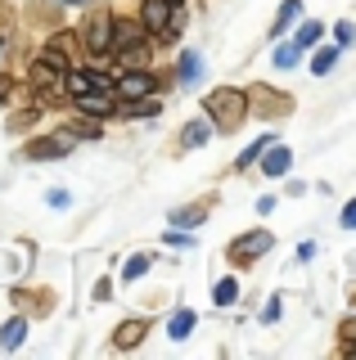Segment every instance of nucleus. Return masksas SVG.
<instances>
[{
	"label": "nucleus",
	"instance_id": "nucleus-1",
	"mask_svg": "<svg viewBox=\"0 0 356 360\" xmlns=\"http://www.w3.org/2000/svg\"><path fill=\"white\" fill-rule=\"evenodd\" d=\"M208 112H217V127L230 131L239 122V112H248V95L235 86H217L212 95H208Z\"/></svg>",
	"mask_w": 356,
	"mask_h": 360
},
{
	"label": "nucleus",
	"instance_id": "nucleus-2",
	"mask_svg": "<svg viewBox=\"0 0 356 360\" xmlns=\"http://www.w3.org/2000/svg\"><path fill=\"white\" fill-rule=\"evenodd\" d=\"M149 90H153V72H149V68H131V72L113 77V95L127 99V104H131V99H144Z\"/></svg>",
	"mask_w": 356,
	"mask_h": 360
},
{
	"label": "nucleus",
	"instance_id": "nucleus-3",
	"mask_svg": "<svg viewBox=\"0 0 356 360\" xmlns=\"http://www.w3.org/2000/svg\"><path fill=\"white\" fill-rule=\"evenodd\" d=\"M144 37H149V32H144L136 18H113V22H108V54L131 50V45H140Z\"/></svg>",
	"mask_w": 356,
	"mask_h": 360
},
{
	"label": "nucleus",
	"instance_id": "nucleus-4",
	"mask_svg": "<svg viewBox=\"0 0 356 360\" xmlns=\"http://www.w3.org/2000/svg\"><path fill=\"white\" fill-rule=\"evenodd\" d=\"M77 108H82L86 117L104 122V117L117 112V99H113V90H82V95H77Z\"/></svg>",
	"mask_w": 356,
	"mask_h": 360
},
{
	"label": "nucleus",
	"instance_id": "nucleus-5",
	"mask_svg": "<svg viewBox=\"0 0 356 360\" xmlns=\"http://www.w3.org/2000/svg\"><path fill=\"white\" fill-rule=\"evenodd\" d=\"M271 230H253V234H243V239L230 243V262H253V257H262V252H271Z\"/></svg>",
	"mask_w": 356,
	"mask_h": 360
},
{
	"label": "nucleus",
	"instance_id": "nucleus-6",
	"mask_svg": "<svg viewBox=\"0 0 356 360\" xmlns=\"http://www.w3.org/2000/svg\"><path fill=\"white\" fill-rule=\"evenodd\" d=\"M108 22H113L108 9H99V14L86 18V50L91 54H108Z\"/></svg>",
	"mask_w": 356,
	"mask_h": 360
},
{
	"label": "nucleus",
	"instance_id": "nucleus-7",
	"mask_svg": "<svg viewBox=\"0 0 356 360\" xmlns=\"http://www.w3.org/2000/svg\"><path fill=\"white\" fill-rule=\"evenodd\" d=\"M68 135H50V140H32L27 144V158L32 162H59V158H68Z\"/></svg>",
	"mask_w": 356,
	"mask_h": 360
},
{
	"label": "nucleus",
	"instance_id": "nucleus-8",
	"mask_svg": "<svg viewBox=\"0 0 356 360\" xmlns=\"http://www.w3.org/2000/svg\"><path fill=\"white\" fill-rule=\"evenodd\" d=\"M167 18H172V5H167V0H144L140 5V27L149 32V37H163Z\"/></svg>",
	"mask_w": 356,
	"mask_h": 360
},
{
	"label": "nucleus",
	"instance_id": "nucleus-9",
	"mask_svg": "<svg viewBox=\"0 0 356 360\" xmlns=\"http://www.w3.org/2000/svg\"><path fill=\"white\" fill-rule=\"evenodd\" d=\"M212 122H208V117H194L190 122V127H185L181 131V144H185V149H198V144H208V140H212Z\"/></svg>",
	"mask_w": 356,
	"mask_h": 360
},
{
	"label": "nucleus",
	"instance_id": "nucleus-10",
	"mask_svg": "<svg viewBox=\"0 0 356 360\" xmlns=\"http://www.w3.org/2000/svg\"><path fill=\"white\" fill-rule=\"evenodd\" d=\"M288 162H293V158H288L284 144L275 149V140H271V144L262 149V167H266V176H284V172H288Z\"/></svg>",
	"mask_w": 356,
	"mask_h": 360
},
{
	"label": "nucleus",
	"instance_id": "nucleus-11",
	"mask_svg": "<svg viewBox=\"0 0 356 360\" xmlns=\"http://www.w3.org/2000/svg\"><path fill=\"white\" fill-rule=\"evenodd\" d=\"M144 329H149V320H122L117 333H113V347H122V352H127V347H136L140 338H144Z\"/></svg>",
	"mask_w": 356,
	"mask_h": 360
},
{
	"label": "nucleus",
	"instance_id": "nucleus-12",
	"mask_svg": "<svg viewBox=\"0 0 356 360\" xmlns=\"http://www.w3.org/2000/svg\"><path fill=\"white\" fill-rule=\"evenodd\" d=\"M41 63H50L54 68V72H68V68H72V59H68V50H63V37H54L50 45H46V50H41Z\"/></svg>",
	"mask_w": 356,
	"mask_h": 360
},
{
	"label": "nucleus",
	"instance_id": "nucleus-13",
	"mask_svg": "<svg viewBox=\"0 0 356 360\" xmlns=\"http://www.w3.org/2000/svg\"><path fill=\"white\" fill-rule=\"evenodd\" d=\"M203 217H208V207H203V202H194V207H176L172 212V225H176V230H194Z\"/></svg>",
	"mask_w": 356,
	"mask_h": 360
},
{
	"label": "nucleus",
	"instance_id": "nucleus-14",
	"mask_svg": "<svg viewBox=\"0 0 356 360\" xmlns=\"http://www.w3.org/2000/svg\"><path fill=\"white\" fill-rule=\"evenodd\" d=\"M316 41H325V22H320V18H316V22H303V27H298V41H293V45H298V50H311Z\"/></svg>",
	"mask_w": 356,
	"mask_h": 360
},
{
	"label": "nucleus",
	"instance_id": "nucleus-15",
	"mask_svg": "<svg viewBox=\"0 0 356 360\" xmlns=\"http://www.w3.org/2000/svg\"><path fill=\"white\" fill-rule=\"evenodd\" d=\"M117 112H127V117H158L163 104H158V99H131V104L117 108Z\"/></svg>",
	"mask_w": 356,
	"mask_h": 360
},
{
	"label": "nucleus",
	"instance_id": "nucleus-16",
	"mask_svg": "<svg viewBox=\"0 0 356 360\" xmlns=\"http://www.w3.org/2000/svg\"><path fill=\"white\" fill-rule=\"evenodd\" d=\"M23 333H27V320H18V315H14V320H9L5 329H0V342H5L9 352H14V347L23 342Z\"/></svg>",
	"mask_w": 356,
	"mask_h": 360
},
{
	"label": "nucleus",
	"instance_id": "nucleus-17",
	"mask_svg": "<svg viewBox=\"0 0 356 360\" xmlns=\"http://www.w3.org/2000/svg\"><path fill=\"white\" fill-rule=\"evenodd\" d=\"M298 14H303V0H284V5H280V18H275V37H284L288 22H293Z\"/></svg>",
	"mask_w": 356,
	"mask_h": 360
},
{
	"label": "nucleus",
	"instance_id": "nucleus-18",
	"mask_svg": "<svg viewBox=\"0 0 356 360\" xmlns=\"http://www.w3.org/2000/svg\"><path fill=\"white\" fill-rule=\"evenodd\" d=\"M190 329H194V311H176L167 333H172V338H190Z\"/></svg>",
	"mask_w": 356,
	"mask_h": 360
},
{
	"label": "nucleus",
	"instance_id": "nucleus-19",
	"mask_svg": "<svg viewBox=\"0 0 356 360\" xmlns=\"http://www.w3.org/2000/svg\"><path fill=\"white\" fill-rule=\"evenodd\" d=\"M198 68H203V63H198V54H185V59H181V86H194L198 82Z\"/></svg>",
	"mask_w": 356,
	"mask_h": 360
},
{
	"label": "nucleus",
	"instance_id": "nucleus-20",
	"mask_svg": "<svg viewBox=\"0 0 356 360\" xmlns=\"http://www.w3.org/2000/svg\"><path fill=\"white\" fill-rule=\"evenodd\" d=\"M212 297H217V307H230V302H235V297H239V284H235V279H221V284H217V292H212Z\"/></svg>",
	"mask_w": 356,
	"mask_h": 360
},
{
	"label": "nucleus",
	"instance_id": "nucleus-21",
	"mask_svg": "<svg viewBox=\"0 0 356 360\" xmlns=\"http://www.w3.org/2000/svg\"><path fill=\"white\" fill-rule=\"evenodd\" d=\"M144 270H149V257H144V252H136L127 266H122V279H140Z\"/></svg>",
	"mask_w": 356,
	"mask_h": 360
},
{
	"label": "nucleus",
	"instance_id": "nucleus-22",
	"mask_svg": "<svg viewBox=\"0 0 356 360\" xmlns=\"http://www.w3.org/2000/svg\"><path fill=\"white\" fill-rule=\"evenodd\" d=\"M63 135H68V140H95L99 127H95V117H91V122H77V127H72V131H63Z\"/></svg>",
	"mask_w": 356,
	"mask_h": 360
},
{
	"label": "nucleus",
	"instance_id": "nucleus-23",
	"mask_svg": "<svg viewBox=\"0 0 356 360\" xmlns=\"http://www.w3.org/2000/svg\"><path fill=\"white\" fill-rule=\"evenodd\" d=\"M63 82H68V90H72V95H82V90H91V77H86V72H72V68L63 72Z\"/></svg>",
	"mask_w": 356,
	"mask_h": 360
},
{
	"label": "nucleus",
	"instance_id": "nucleus-24",
	"mask_svg": "<svg viewBox=\"0 0 356 360\" xmlns=\"http://www.w3.org/2000/svg\"><path fill=\"white\" fill-rule=\"evenodd\" d=\"M298 63V45L288 41V45H280V50H275V68H293Z\"/></svg>",
	"mask_w": 356,
	"mask_h": 360
},
{
	"label": "nucleus",
	"instance_id": "nucleus-25",
	"mask_svg": "<svg viewBox=\"0 0 356 360\" xmlns=\"http://www.w3.org/2000/svg\"><path fill=\"white\" fill-rule=\"evenodd\" d=\"M54 77H59V72H54L50 63H41V59L32 63V82H37V86H46V82H54Z\"/></svg>",
	"mask_w": 356,
	"mask_h": 360
},
{
	"label": "nucleus",
	"instance_id": "nucleus-26",
	"mask_svg": "<svg viewBox=\"0 0 356 360\" xmlns=\"http://www.w3.org/2000/svg\"><path fill=\"white\" fill-rule=\"evenodd\" d=\"M333 59H338V50H320L316 59H311V72H329V68H333Z\"/></svg>",
	"mask_w": 356,
	"mask_h": 360
},
{
	"label": "nucleus",
	"instance_id": "nucleus-27",
	"mask_svg": "<svg viewBox=\"0 0 356 360\" xmlns=\"http://www.w3.org/2000/svg\"><path fill=\"white\" fill-rule=\"evenodd\" d=\"M266 144H271V140H258L253 149H243V153H239V167H253V162L262 158V149H266Z\"/></svg>",
	"mask_w": 356,
	"mask_h": 360
},
{
	"label": "nucleus",
	"instance_id": "nucleus-28",
	"mask_svg": "<svg viewBox=\"0 0 356 360\" xmlns=\"http://www.w3.org/2000/svg\"><path fill=\"white\" fill-rule=\"evenodd\" d=\"M333 37H338V45H352L356 41V27H352V22H338V27H333Z\"/></svg>",
	"mask_w": 356,
	"mask_h": 360
},
{
	"label": "nucleus",
	"instance_id": "nucleus-29",
	"mask_svg": "<svg viewBox=\"0 0 356 360\" xmlns=\"http://www.w3.org/2000/svg\"><path fill=\"white\" fill-rule=\"evenodd\" d=\"M86 77H91V90H113V77L108 72H86Z\"/></svg>",
	"mask_w": 356,
	"mask_h": 360
},
{
	"label": "nucleus",
	"instance_id": "nucleus-30",
	"mask_svg": "<svg viewBox=\"0 0 356 360\" xmlns=\"http://www.w3.org/2000/svg\"><path fill=\"white\" fill-rule=\"evenodd\" d=\"M262 320H266V324H271V320H280V297H271V302H266V311H262Z\"/></svg>",
	"mask_w": 356,
	"mask_h": 360
},
{
	"label": "nucleus",
	"instance_id": "nucleus-31",
	"mask_svg": "<svg viewBox=\"0 0 356 360\" xmlns=\"http://www.w3.org/2000/svg\"><path fill=\"white\" fill-rule=\"evenodd\" d=\"M343 225H348V230H356V198L343 207Z\"/></svg>",
	"mask_w": 356,
	"mask_h": 360
},
{
	"label": "nucleus",
	"instance_id": "nucleus-32",
	"mask_svg": "<svg viewBox=\"0 0 356 360\" xmlns=\"http://www.w3.org/2000/svg\"><path fill=\"white\" fill-rule=\"evenodd\" d=\"M46 198H50V207H68V194H63V189H50Z\"/></svg>",
	"mask_w": 356,
	"mask_h": 360
},
{
	"label": "nucleus",
	"instance_id": "nucleus-33",
	"mask_svg": "<svg viewBox=\"0 0 356 360\" xmlns=\"http://www.w3.org/2000/svg\"><path fill=\"white\" fill-rule=\"evenodd\" d=\"M95 297H99V302L113 297V284H108V279H99V284H95Z\"/></svg>",
	"mask_w": 356,
	"mask_h": 360
},
{
	"label": "nucleus",
	"instance_id": "nucleus-34",
	"mask_svg": "<svg viewBox=\"0 0 356 360\" xmlns=\"http://www.w3.org/2000/svg\"><path fill=\"white\" fill-rule=\"evenodd\" d=\"M5 95H9V77H0V104H5Z\"/></svg>",
	"mask_w": 356,
	"mask_h": 360
},
{
	"label": "nucleus",
	"instance_id": "nucleus-35",
	"mask_svg": "<svg viewBox=\"0 0 356 360\" xmlns=\"http://www.w3.org/2000/svg\"><path fill=\"white\" fill-rule=\"evenodd\" d=\"M59 5H91V0H59Z\"/></svg>",
	"mask_w": 356,
	"mask_h": 360
},
{
	"label": "nucleus",
	"instance_id": "nucleus-36",
	"mask_svg": "<svg viewBox=\"0 0 356 360\" xmlns=\"http://www.w3.org/2000/svg\"><path fill=\"white\" fill-rule=\"evenodd\" d=\"M167 5H172V9H181V5H185V0H167Z\"/></svg>",
	"mask_w": 356,
	"mask_h": 360
}]
</instances>
